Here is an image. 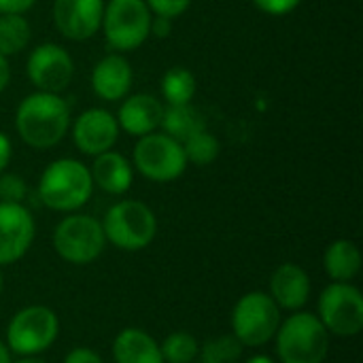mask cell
I'll return each mask as SVG.
<instances>
[{
    "instance_id": "cell-38",
    "label": "cell",
    "mask_w": 363,
    "mask_h": 363,
    "mask_svg": "<svg viewBox=\"0 0 363 363\" xmlns=\"http://www.w3.org/2000/svg\"><path fill=\"white\" fill-rule=\"evenodd\" d=\"M2 283H4V281H2V270H0V294H2Z\"/></svg>"
},
{
    "instance_id": "cell-27",
    "label": "cell",
    "mask_w": 363,
    "mask_h": 363,
    "mask_svg": "<svg viewBox=\"0 0 363 363\" xmlns=\"http://www.w3.org/2000/svg\"><path fill=\"white\" fill-rule=\"evenodd\" d=\"M26 196H28V185L19 174H13V172L0 174V202L23 204Z\"/></svg>"
},
{
    "instance_id": "cell-16",
    "label": "cell",
    "mask_w": 363,
    "mask_h": 363,
    "mask_svg": "<svg viewBox=\"0 0 363 363\" xmlns=\"http://www.w3.org/2000/svg\"><path fill=\"white\" fill-rule=\"evenodd\" d=\"M164 115V104L151 96V94H134L130 98H123V104L117 113L119 130L128 132L130 136H147L151 132H157Z\"/></svg>"
},
{
    "instance_id": "cell-22",
    "label": "cell",
    "mask_w": 363,
    "mask_h": 363,
    "mask_svg": "<svg viewBox=\"0 0 363 363\" xmlns=\"http://www.w3.org/2000/svg\"><path fill=\"white\" fill-rule=\"evenodd\" d=\"M196 94V77L183 66H174L162 77V96L168 106L189 104Z\"/></svg>"
},
{
    "instance_id": "cell-10",
    "label": "cell",
    "mask_w": 363,
    "mask_h": 363,
    "mask_svg": "<svg viewBox=\"0 0 363 363\" xmlns=\"http://www.w3.org/2000/svg\"><path fill=\"white\" fill-rule=\"evenodd\" d=\"M319 321L340 338H353L363 330V296L351 283H332L319 298Z\"/></svg>"
},
{
    "instance_id": "cell-35",
    "label": "cell",
    "mask_w": 363,
    "mask_h": 363,
    "mask_svg": "<svg viewBox=\"0 0 363 363\" xmlns=\"http://www.w3.org/2000/svg\"><path fill=\"white\" fill-rule=\"evenodd\" d=\"M0 363H13L11 362V351L2 340H0Z\"/></svg>"
},
{
    "instance_id": "cell-2",
    "label": "cell",
    "mask_w": 363,
    "mask_h": 363,
    "mask_svg": "<svg viewBox=\"0 0 363 363\" xmlns=\"http://www.w3.org/2000/svg\"><path fill=\"white\" fill-rule=\"evenodd\" d=\"M94 181L89 168L72 157L51 162L38 181L40 202L57 213H74L91 198Z\"/></svg>"
},
{
    "instance_id": "cell-6",
    "label": "cell",
    "mask_w": 363,
    "mask_h": 363,
    "mask_svg": "<svg viewBox=\"0 0 363 363\" xmlns=\"http://www.w3.org/2000/svg\"><path fill=\"white\" fill-rule=\"evenodd\" d=\"M60 336L57 315L47 306H26L13 315L6 328V347L19 357L40 355Z\"/></svg>"
},
{
    "instance_id": "cell-20",
    "label": "cell",
    "mask_w": 363,
    "mask_h": 363,
    "mask_svg": "<svg viewBox=\"0 0 363 363\" xmlns=\"http://www.w3.org/2000/svg\"><path fill=\"white\" fill-rule=\"evenodd\" d=\"M323 268H325V274L334 283L353 281L362 270L359 247L353 240H347V238L334 240L323 253Z\"/></svg>"
},
{
    "instance_id": "cell-8",
    "label": "cell",
    "mask_w": 363,
    "mask_h": 363,
    "mask_svg": "<svg viewBox=\"0 0 363 363\" xmlns=\"http://www.w3.org/2000/svg\"><path fill=\"white\" fill-rule=\"evenodd\" d=\"M151 17L145 0H108L100 28L111 49L134 51L151 36Z\"/></svg>"
},
{
    "instance_id": "cell-7",
    "label": "cell",
    "mask_w": 363,
    "mask_h": 363,
    "mask_svg": "<svg viewBox=\"0 0 363 363\" xmlns=\"http://www.w3.org/2000/svg\"><path fill=\"white\" fill-rule=\"evenodd\" d=\"M104 247L106 236L102 223L96 217L72 213L64 217L53 230V249L68 264H91L102 255Z\"/></svg>"
},
{
    "instance_id": "cell-33",
    "label": "cell",
    "mask_w": 363,
    "mask_h": 363,
    "mask_svg": "<svg viewBox=\"0 0 363 363\" xmlns=\"http://www.w3.org/2000/svg\"><path fill=\"white\" fill-rule=\"evenodd\" d=\"M11 151H13V147H11L9 136L4 132H0V174L6 170V166L11 162Z\"/></svg>"
},
{
    "instance_id": "cell-21",
    "label": "cell",
    "mask_w": 363,
    "mask_h": 363,
    "mask_svg": "<svg viewBox=\"0 0 363 363\" xmlns=\"http://www.w3.org/2000/svg\"><path fill=\"white\" fill-rule=\"evenodd\" d=\"M160 128L164 130L166 136H170V138H174L177 143L183 145L189 136L204 130L206 121H204L202 113L198 108H194L191 104H179V106H168L166 104Z\"/></svg>"
},
{
    "instance_id": "cell-23",
    "label": "cell",
    "mask_w": 363,
    "mask_h": 363,
    "mask_svg": "<svg viewBox=\"0 0 363 363\" xmlns=\"http://www.w3.org/2000/svg\"><path fill=\"white\" fill-rule=\"evenodd\" d=\"M32 30L23 15H0V55L11 57L23 51Z\"/></svg>"
},
{
    "instance_id": "cell-13",
    "label": "cell",
    "mask_w": 363,
    "mask_h": 363,
    "mask_svg": "<svg viewBox=\"0 0 363 363\" xmlns=\"http://www.w3.org/2000/svg\"><path fill=\"white\" fill-rule=\"evenodd\" d=\"M104 0H53V23L70 40H87L102 26Z\"/></svg>"
},
{
    "instance_id": "cell-28",
    "label": "cell",
    "mask_w": 363,
    "mask_h": 363,
    "mask_svg": "<svg viewBox=\"0 0 363 363\" xmlns=\"http://www.w3.org/2000/svg\"><path fill=\"white\" fill-rule=\"evenodd\" d=\"M145 4L149 6L151 15L174 19V17L183 15L189 9L191 0H145Z\"/></svg>"
},
{
    "instance_id": "cell-37",
    "label": "cell",
    "mask_w": 363,
    "mask_h": 363,
    "mask_svg": "<svg viewBox=\"0 0 363 363\" xmlns=\"http://www.w3.org/2000/svg\"><path fill=\"white\" fill-rule=\"evenodd\" d=\"M15 363H47L45 359H40L38 355H32V357H19V362Z\"/></svg>"
},
{
    "instance_id": "cell-14",
    "label": "cell",
    "mask_w": 363,
    "mask_h": 363,
    "mask_svg": "<svg viewBox=\"0 0 363 363\" xmlns=\"http://www.w3.org/2000/svg\"><path fill=\"white\" fill-rule=\"evenodd\" d=\"M119 136V123L106 108H89L74 119L72 140L85 155H100L111 151Z\"/></svg>"
},
{
    "instance_id": "cell-31",
    "label": "cell",
    "mask_w": 363,
    "mask_h": 363,
    "mask_svg": "<svg viewBox=\"0 0 363 363\" xmlns=\"http://www.w3.org/2000/svg\"><path fill=\"white\" fill-rule=\"evenodd\" d=\"M36 0H0V15H23Z\"/></svg>"
},
{
    "instance_id": "cell-34",
    "label": "cell",
    "mask_w": 363,
    "mask_h": 363,
    "mask_svg": "<svg viewBox=\"0 0 363 363\" xmlns=\"http://www.w3.org/2000/svg\"><path fill=\"white\" fill-rule=\"evenodd\" d=\"M11 81V66H9V57L0 55V94L9 87Z\"/></svg>"
},
{
    "instance_id": "cell-3",
    "label": "cell",
    "mask_w": 363,
    "mask_h": 363,
    "mask_svg": "<svg viewBox=\"0 0 363 363\" xmlns=\"http://www.w3.org/2000/svg\"><path fill=\"white\" fill-rule=\"evenodd\" d=\"M274 338L281 363H323L328 359L330 332L313 313L296 311L287 321H281Z\"/></svg>"
},
{
    "instance_id": "cell-12",
    "label": "cell",
    "mask_w": 363,
    "mask_h": 363,
    "mask_svg": "<svg viewBox=\"0 0 363 363\" xmlns=\"http://www.w3.org/2000/svg\"><path fill=\"white\" fill-rule=\"evenodd\" d=\"M34 240V217L23 204L0 202V266L19 262Z\"/></svg>"
},
{
    "instance_id": "cell-26",
    "label": "cell",
    "mask_w": 363,
    "mask_h": 363,
    "mask_svg": "<svg viewBox=\"0 0 363 363\" xmlns=\"http://www.w3.org/2000/svg\"><path fill=\"white\" fill-rule=\"evenodd\" d=\"M240 353H242V345L234 334L211 338L200 347L202 363H234L238 362Z\"/></svg>"
},
{
    "instance_id": "cell-25",
    "label": "cell",
    "mask_w": 363,
    "mask_h": 363,
    "mask_svg": "<svg viewBox=\"0 0 363 363\" xmlns=\"http://www.w3.org/2000/svg\"><path fill=\"white\" fill-rule=\"evenodd\" d=\"M164 363H191L200 355V345L189 332H172L160 345Z\"/></svg>"
},
{
    "instance_id": "cell-5",
    "label": "cell",
    "mask_w": 363,
    "mask_h": 363,
    "mask_svg": "<svg viewBox=\"0 0 363 363\" xmlns=\"http://www.w3.org/2000/svg\"><path fill=\"white\" fill-rule=\"evenodd\" d=\"M281 321V308L270 294L249 291L232 311V334L242 347L255 349L274 338Z\"/></svg>"
},
{
    "instance_id": "cell-24",
    "label": "cell",
    "mask_w": 363,
    "mask_h": 363,
    "mask_svg": "<svg viewBox=\"0 0 363 363\" xmlns=\"http://www.w3.org/2000/svg\"><path fill=\"white\" fill-rule=\"evenodd\" d=\"M183 151H185L187 164L208 166V164H213V162L219 157L221 145H219L217 136L204 128V130L196 132L194 136H189V138L183 143Z\"/></svg>"
},
{
    "instance_id": "cell-32",
    "label": "cell",
    "mask_w": 363,
    "mask_h": 363,
    "mask_svg": "<svg viewBox=\"0 0 363 363\" xmlns=\"http://www.w3.org/2000/svg\"><path fill=\"white\" fill-rule=\"evenodd\" d=\"M170 32H172V19L160 17V15H153L151 17V30H149V34H153L157 38H166Z\"/></svg>"
},
{
    "instance_id": "cell-29",
    "label": "cell",
    "mask_w": 363,
    "mask_h": 363,
    "mask_svg": "<svg viewBox=\"0 0 363 363\" xmlns=\"http://www.w3.org/2000/svg\"><path fill=\"white\" fill-rule=\"evenodd\" d=\"M302 0H253V4L266 13V15H272V17H281V15H287L291 13Z\"/></svg>"
},
{
    "instance_id": "cell-19",
    "label": "cell",
    "mask_w": 363,
    "mask_h": 363,
    "mask_svg": "<svg viewBox=\"0 0 363 363\" xmlns=\"http://www.w3.org/2000/svg\"><path fill=\"white\" fill-rule=\"evenodd\" d=\"M113 357L115 363H164L155 338L138 328H125L117 334Z\"/></svg>"
},
{
    "instance_id": "cell-1",
    "label": "cell",
    "mask_w": 363,
    "mask_h": 363,
    "mask_svg": "<svg viewBox=\"0 0 363 363\" xmlns=\"http://www.w3.org/2000/svg\"><path fill=\"white\" fill-rule=\"evenodd\" d=\"M15 130L28 147L51 149L70 130V108L60 94H30L17 106Z\"/></svg>"
},
{
    "instance_id": "cell-36",
    "label": "cell",
    "mask_w": 363,
    "mask_h": 363,
    "mask_svg": "<svg viewBox=\"0 0 363 363\" xmlns=\"http://www.w3.org/2000/svg\"><path fill=\"white\" fill-rule=\"evenodd\" d=\"M245 363H277L272 357H268V355H253V357H249Z\"/></svg>"
},
{
    "instance_id": "cell-15",
    "label": "cell",
    "mask_w": 363,
    "mask_h": 363,
    "mask_svg": "<svg viewBox=\"0 0 363 363\" xmlns=\"http://www.w3.org/2000/svg\"><path fill=\"white\" fill-rule=\"evenodd\" d=\"M134 74L130 62L121 53L104 55L91 70V89L100 100L119 102L128 96Z\"/></svg>"
},
{
    "instance_id": "cell-18",
    "label": "cell",
    "mask_w": 363,
    "mask_h": 363,
    "mask_svg": "<svg viewBox=\"0 0 363 363\" xmlns=\"http://www.w3.org/2000/svg\"><path fill=\"white\" fill-rule=\"evenodd\" d=\"M91 181L96 187H100L106 194L121 196L132 187L134 170L132 164L117 151H104L94 157V164L89 168Z\"/></svg>"
},
{
    "instance_id": "cell-9",
    "label": "cell",
    "mask_w": 363,
    "mask_h": 363,
    "mask_svg": "<svg viewBox=\"0 0 363 363\" xmlns=\"http://www.w3.org/2000/svg\"><path fill=\"white\" fill-rule=\"evenodd\" d=\"M134 166L149 181L170 183L185 172L187 157L181 143L164 132H151L138 138L134 147Z\"/></svg>"
},
{
    "instance_id": "cell-17",
    "label": "cell",
    "mask_w": 363,
    "mask_h": 363,
    "mask_svg": "<svg viewBox=\"0 0 363 363\" xmlns=\"http://www.w3.org/2000/svg\"><path fill=\"white\" fill-rule=\"evenodd\" d=\"M270 298L279 308L300 311L311 298V279L298 264H283L270 277Z\"/></svg>"
},
{
    "instance_id": "cell-11",
    "label": "cell",
    "mask_w": 363,
    "mask_h": 363,
    "mask_svg": "<svg viewBox=\"0 0 363 363\" xmlns=\"http://www.w3.org/2000/svg\"><path fill=\"white\" fill-rule=\"evenodd\" d=\"M74 77V62L70 53L55 45L43 43L28 57V79L38 91L62 94Z\"/></svg>"
},
{
    "instance_id": "cell-4",
    "label": "cell",
    "mask_w": 363,
    "mask_h": 363,
    "mask_svg": "<svg viewBox=\"0 0 363 363\" xmlns=\"http://www.w3.org/2000/svg\"><path fill=\"white\" fill-rule=\"evenodd\" d=\"M106 242L119 251H140L157 234L155 213L140 200H121L113 204L100 221Z\"/></svg>"
},
{
    "instance_id": "cell-30",
    "label": "cell",
    "mask_w": 363,
    "mask_h": 363,
    "mask_svg": "<svg viewBox=\"0 0 363 363\" xmlns=\"http://www.w3.org/2000/svg\"><path fill=\"white\" fill-rule=\"evenodd\" d=\"M64 363H104V359L87 347H77L64 357Z\"/></svg>"
}]
</instances>
